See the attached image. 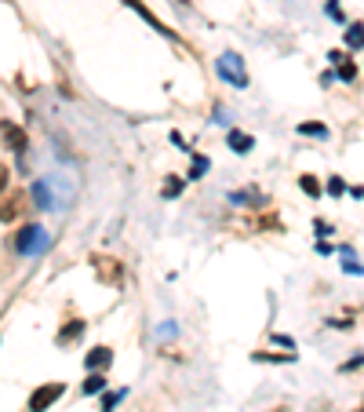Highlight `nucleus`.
<instances>
[{"label": "nucleus", "mask_w": 364, "mask_h": 412, "mask_svg": "<svg viewBox=\"0 0 364 412\" xmlns=\"http://www.w3.org/2000/svg\"><path fill=\"white\" fill-rule=\"evenodd\" d=\"M110 361H113V351H110V346H92V351L84 354V368H92V372H102Z\"/></svg>", "instance_id": "423d86ee"}, {"label": "nucleus", "mask_w": 364, "mask_h": 412, "mask_svg": "<svg viewBox=\"0 0 364 412\" xmlns=\"http://www.w3.org/2000/svg\"><path fill=\"white\" fill-rule=\"evenodd\" d=\"M328 18H335V23H342V8H339V0H328Z\"/></svg>", "instance_id": "412c9836"}, {"label": "nucleus", "mask_w": 364, "mask_h": 412, "mask_svg": "<svg viewBox=\"0 0 364 412\" xmlns=\"http://www.w3.org/2000/svg\"><path fill=\"white\" fill-rule=\"evenodd\" d=\"M30 193H33V205H37V208H51V205H55V201H51V190H48L44 179H37V183L30 186Z\"/></svg>", "instance_id": "0eeeda50"}, {"label": "nucleus", "mask_w": 364, "mask_h": 412, "mask_svg": "<svg viewBox=\"0 0 364 412\" xmlns=\"http://www.w3.org/2000/svg\"><path fill=\"white\" fill-rule=\"evenodd\" d=\"M4 190H8V168L0 164V193H4Z\"/></svg>", "instance_id": "5701e85b"}, {"label": "nucleus", "mask_w": 364, "mask_h": 412, "mask_svg": "<svg viewBox=\"0 0 364 412\" xmlns=\"http://www.w3.org/2000/svg\"><path fill=\"white\" fill-rule=\"evenodd\" d=\"M0 139H4V146L11 150V154H26V146H30V135L11 121H0Z\"/></svg>", "instance_id": "20e7f679"}, {"label": "nucleus", "mask_w": 364, "mask_h": 412, "mask_svg": "<svg viewBox=\"0 0 364 412\" xmlns=\"http://www.w3.org/2000/svg\"><path fill=\"white\" fill-rule=\"evenodd\" d=\"M124 4H127V8H135V11H139V15L146 18V23H149V26H157V30H161L164 37H175V33H171L168 26H161V23H157V18H153V15H149V11H146V4H139V0H124Z\"/></svg>", "instance_id": "1a4fd4ad"}, {"label": "nucleus", "mask_w": 364, "mask_h": 412, "mask_svg": "<svg viewBox=\"0 0 364 412\" xmlns=\"http://www.w3.org/2000/svg\"><path fill=\"white\" fill-rule=\"evenodd\" d=\"M120 398H124V390H117V394H113V390H106V394H102V412H113Z\"/></svg>", "instance_id": "f3484780"}, {"label": "nucleus", "mask_w": 364, "mask_h": 412, "mask_svg": "<svg viewBox=\"0 0 364 412\" xmlns=\"http://www.w3.org/2000/svg\"><path fill=\"white\" fill-rule=\"evenodd\" d=\"M230 205H263L259 190H241V193H230Z\"/></svg>", "instance_id": "9d476101"}, {"label": "nucleus", "mask_w": 364, "mask_h": 412, "mask_svg": "<svg viewBox=\"0 0 364 412\" xmlns=\"http://www.w3.org/2000/svg\"><path fill=\"white\" fill-rule=\"evenodd\" d=\"M328 59H332V62H342V55H339V52H332ZM339 77H342V80H353V77H357V70L350 66V62H342V66H339Z\"/></svg>", "instance_id": "4468645a"}, {"label": "nucleus", "mask_w": 364, "mask_h": 412, "mask_svg": "<svg viewBox=\"0 0 364 412\" xmlns=\"http://www.w3.org/2000/svg\"><path fill=\"white\" fill-rule=\"evenodd\" d=\"M161 193H164V198H179V193H182V179H179V176H171V179L164 183Z\"/></svg>", "instance_id": "dca6fc26"}, {"label": "nucleus", "mask_w": 364, "mask_h": 412, "mask_svg": "<svg viewBox=\"0 0 364 412\" xmlns=\"http://www.w3.org/2000/svg\"><path fill=\"white\" fill-rule=\"evenodd\" d=\"M106 390V376L102 372H92L88 380H84V394H102Z\"/></svg>", "instance_id": "9b49d317"}, {"label": "nucleus", "mask_w": 364, "mask_h": 412, "mask_svg": "<svg viewBox=\"0 0 364 412\" xmlns=\"http://www.w3.org/2000/svg\"><path fill=\"white\" fill-rule=\"evenodd\" d=\"M230 146L237 150V154H248V150L255 146V139L248 132H237V128H233V132H230Z\"/></svg>", "instance_id": "6e6552de"}, {"label": "nucleus", "mask_w": 364, "mask_h": 412, "mask_svg": "<svg viewBox=\"0 0 364 412\" xmlns=\"http://www.w3.org/2000/svg\"><path fill=\"white\" fill-rule=\"evenodd\" d=\"M360 412H364V408H360Z\"/></svg>", "instance_id": "b1692460"}, {"label": "nucleus", "mask_w": 364, "mask_h": 412, "mask_svg": "<svg viewBox=\"0 0 364 412\" xmlns=\"http://www.w3.org/2000/svg\"><path fill=\"white\" fill-rule=\"evenodd\" d=\"M62 394H66V383H44V387H37L33 398H30V412H48Z\"/></svg>", "instance_id": "7ed1b4c3"}, {"label": "nucleus", "mask_w": 364, "mask_h": 412, "mask_svg": "<svg viewBox=\"0 0 364 412\" xmlns=\"http://www.w3.org/2000/svg\"><path fill=\"white\" fill-rule=\"evenodd\" d=\"M48 245H51V237H48L44 226H26L15 241V248L23 255H40V252H48Z\"/></svg>", "instance_id": "f257e3e1"}, {"label": "nucleus", "mask_w": 364, "mask_h": 412, "mask_svg": "<svg viewBox=\"0 0 364 412\" xmlns=\"http://www.w3.org/2000/svg\"><path fill=\"white\" fill-rule=\"evenodd\" d=\"M80 332H84V321H70L66 329L58 332V343H73V339H77Z\"/></svg>", "instance_id": "f8f14e48"}, {"label": "nucleus", "mask_w": 364, "mask_h": 412, "mask_svg": "<svg viewBox=\"0 0 364 412\" xmlns=\"http://www.w3.org/2000/svg\"><path fill=\"white\" fill-rule=\"evenodd\" d=\"M346 44H350V52L364 44V26H360V23H353V26L346 30Z\"/></svg>", "instance_id": "ddd939ff"}, {"label": "nucleus", "mask_w": 364, "mask_h": 412, "mask_svg": "<svg viewBox=\"0 0 364 412\" xmlns=\"http://www.w3.org/2000/svg\"><path fill=\"white\" fill-rule=\"evenodd\" d=\"M299 183H303V190L310 193V198H320V183H317L313 176H303V179H299Z\"/></svg>", "instance_id": "aec40b11"}, {"label": "nucleus", "mask_w": 364, "mask_h": 412, "mask_svg": "<svg viewBox=\"0 0 364 412\" xmlns=\"http://www.w3.org/2000/svg\"><path fill=\"white\" fill-rule=\"evenodd\" d=\"M342 190H346V186H342V179H332V183H328V193H335V198H339Z\"/></svg>", "instance_id": "4be33fe9"}, {"label": "nucleus", "mask_w": 364, "mask_h": 412, "mask_svg": "<svg viewBox=\"0 0 364 412\" xmlns=\"http://www.w3.org/2000/svg\"><path fill=\"white\" fill-rule=\"evenodd\" d=\"M299 132H303V135H317V139H328V128L325 124H299Z\"/></svg>", "instance_id": "2eb2a0df"}, {"label": "nucleus", "mask_w": 364, "mask_h": 412, "mask_svg": "<svg viewBox=\"0 0 364 412\" xmlns=\"http://www.w3.org/2000/svg\"><path fill=\"white\" fill-rule=\"evenodd\" d=\"M215 70H219V77H222L226 84H237V88H248V73H244V62H241V55L226 52V55L215 62Z\"/></svg>", "instance_id": "f03ea898"}, {"label": "nucleus", "mask_w": 364, "mask_h": 412, "mask_svg": "<svg viewBox=\"0 0 364 412\" xmlns=\"http://www.w3.org/2000/svg\"><path fill=\"white\" fill-rule=\"evenodd\" d=\"M26 198H30V193H11L8 201H0V223L18 219V215H23V208H26Z\"/></svg>", "instance_id": "39448f33"}, {"label": "nucleus", "mask_w": 364, "mask_h": 412, "mask_svg": "<svg viewBox=\"0 0 364 412\" xmlns=\"http://www.w3.org/2000/svg\"><path fill=\"white\" fill-rule=\"evenodd\" d=\"M208 171V157H201V154H194V168H189V179H201Z\"/></svg>", "instance_id": "a211bd4d"}, {"label": "nucleus", "mask_w": 364, "mask_h": 412, "mask_svg": "<svg viewBox=\"0 0 364 412\" xmlns=\"http://www.w3.org/2000/svg\"><path fill=\"white\" fill-rule=\"evenodd\" d=\"M251 358H255V361H281V365L295 361V354H266V351H263V354H251Z\"/></svg>", "instance_id": "6ab92c4d"}]
</instances>
